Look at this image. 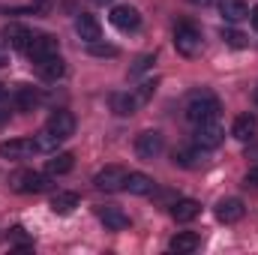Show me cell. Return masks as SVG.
<instances>
[{"mask_svg":"<svg viewBox=\"0 0 258 255\" xmlns=\"http://www.w3.org/2000/svg\"><path fill=\"white\" fill-rule=\"evenodd\" d=\"M45 129H51L57 138H69L72 132H75V117L69 114V111H54L51 117H48V123H45Z\"/></svg>","mask_w":258,"mask_h":255,"instance_id":"obj_15","label":"cell"},{"mask_svg":"<svg viewBox=\"0 0 258 255\" xmlns=\"http://www.w3.org/2000/svg\"><path fill=\"white\" fill-rule=\"evenodd\" d=\"M33 141H36V150H45V153H51V150H57V144H60L63 138H57L51 129H42V132H36V135H33Z\"/></svg>","mask_w":258,"mask_h":255,"instance_id":"obj_25","label":"cell"},{"mask_svg":"<svg viewBox=\"0 0 258 255\" xmlns=\"http://www.w3.org/2000/svg\"><path fill=\"white\" fill-rule=\"evenodd\" d=\"M96 216H99V222H102L108 231H123V228L129 225V216L120 210V207H99Z\"/></svg>","mask_w":258,"mask_h":255,"instance_id":"obj_13","label":"cell"},{"mask_svg":"<svg viewBox=\"0 0 258 255\" xmlns=\"http://www.w3.org/2000/svg\"><path fill=\"white\" fill-rule=\"evenodd\" d=\"M198 243H201V240H198V234H192V231H180L177 237H171V243H168V246H171V252H195V249H198Z\"/></svg>","mask_w":258,"mask_h":255,"instance_id":"obj_22","label":"cell"},{"mask_svg":"<svg viewBox=\"0 0 258 255\" xmlns=\"http://www.w3.org/2000/svg\"><path fill=\"white\" fill-rule=\"evenodd\" d=\"M75 207H78V195H75V192H57V195L51 198V210L60 213V216L72 213Z\"/></svg>","mask_w":258,"mask_h":255,"instance_id":"obj_23","label":"cell"},{"mask_svg":"<svg viewBox=\"0 0 258 255\" xmlns=\"http://www.w3.org/2000/svg\"><path fill=\"white\" fill-rule=\"evenodd\" d=\"M150 66H153V54H141V57L135 60V66L129 69V75H132V78H138V75H141V72H147Z\"/></svg>","mask_w":258,"mask_h":255,"instance_id":"obj_29","label":"cell"},{"mask_svg":"<svg viewBox=\"0 0 258 255\" xmlns=\"http://www.w3.org/2000/svg\"><path fill=\"white\" fill-rule=\"evenodd\" d=\"M45 3H48V0H36V6H45Z\"/></svg>","mask_w":258,"mask_h":255,"instance_id":"obj_36","label":"cell"},{"mask_svg":"<svg viewBox=\"0 0 258 255\" xmlns=\"http://www.w3.org/2000/svg\"><path fill=\"white\" fill-rule=\"evenodd\" d=\"M36 69H39V75H42L45 81H60V78L66 75V63H63V57H60V54H51V57L39 60Z\"/></svg>","mask_w":258,"mask_h":255,"instance_id":"obj_16","label":"cell"},{"mask_svg":"<svg viewBox=\"0 0 258 255\" xmlns=\"http://www.w3.org/2000/svg\"><path fill=\"white\" fill-rule=\"evenodd\" d=\"M12 102H15L18 111H33V108L42 102V93H39L36 87H30V84H21V87L15 90V96H12Z\"/></svg>","mask_w":258,"mask_h":255,"instance_id":"obj_14","label":"cell"},{"mask_svg":"<svg viewBox=\"0 0 258 255\" xmlns=\"http://www.w3.org/2000/svg\"><path fill=\"white\" fill-rule=\"evenodd\" d=\"M72 165H75V156H72V153H54V156L45 162V171H48L51 177H54V174L60 177V174H69V171H72Z\"/></svg>","mask_w":258,"mask_h":255,"instance_id":"obj_21","label":"cell"},{"mask_svg":"<svg viewBox=\"0 0 258 255\" xmlns=\"http://www.w3.org/2000/svg\"><path fill=\"white\" fill-rule=\"evenodd\" d=\"M222 138H225V129L216 123V117L195 123V147L198 150H216L222 144Z\"/></svg>","mask_w":258,"mask_h":255,"instance_id":"obj_2","label":"cell"},{"mask_svg":"<svg viewBox=\"0 0 258 255\" xmlns=\"http://www.w3.org/2000/svg\"><path fill=\"white\" fill-rule=\"evenodd\" d=\"M219 114V99L207 90H198L186 99V120L201 123V120H213Z\"/></svg>","mask_w":258,"mask_h":255,"instance_id":"obj_1","label":"cell"},{"mask_svg":"<svg viewBox=\"0 0 258 255\" xmlns=\"http://www.w3.org/2000/svg\"><path fill=\"white\" fill-rule=\"evenodd\" d=\"M3 120H9V108H6L3 99H0V123H3Z\"/></svg>","mask_w":258,"mask_h":255,"instance_id":"obj_33","label":"cell"},{"mask_svg":"<svg viewBox=\"0 0 258 255\" xmlns=\"http://www.w3.org/2000/svg\"><path fill=\"white\" fill-rule=\"evenodd\" d=\"M153 90H156V81H144V84H141L132 96H135V102H138V105H144V102L153 96Z\"/></svg>","mask_w":258,"mask_h":255,"instance_id":"obj_28","label":"cell"},{"mask_svg":"<svg viewBox=\"0 0 258 255\" xmlns=\"http://www.w3.org/2000/svg\"><path fill=\"white\" fill-rule=\"evenodd\" d=\"M174 165H180V168H195V165H198V147H177V150H174Z\"/></svg>","mask_w":258,"mask_h":255,"instance_id":"obj_26","label":"cell"},{"mask_svg":"<svg viewBox=\"0 0 258 255\" xmlns=\"http://www.w3.org/2000/svg\"><path fill=\"white\" fill-rule=\"evenodd\" d=\"M246 180H249V183H255V186H258V165H252V168H249V174H246Z\"/></svg>","mask_w":258,"mask_h":255,"instance_id":"obj_31","label":"cell"},{"mask_svg":"<svg viewBox=\"0 0 258 255\" xmlns=\"http://www.w3.org/2000/svg\"><path fill=\"white\" fill-rule=\"evenodd\" d=\"M174 48L183 57H195L201 51V30L192 27V24H177V30H174Z\"/></svg>","mask_w":258,"mask_h":255,"instance_id":"obj_3","label":"cell"},{"mask_svg":"<svg viewBox=\"0 0 258 255\" xmlns=\"http://www.w3.org/2000/svg\"><path fill=\"white\" fill-rule=\"evenodd\" d=\"M90 3H96V6H105V3H111V0H90Z\"/></svg>","mask_w":258,"mask_h":255,"instance_id":"obj_35","label":"cell"},{"mask_svg":"<svg viewBox=\"0 0 258 255\" xmlns=\"http://www.w3.org/2000/svg\"><path fill=\"white\" fill-rule=\"evenodd\" d=\"M3 96H6V90H3V84H0V99H3Z\"/></svg>","mask_w":258,"mask_h":255,"instance_id":"obj_37","label":"cell"},{"mask_svg":"<svg viewBox=\"0 0 258 255\" xmlns=\"http://www.w3.org/2000/svg\"><path fill=\"white\" fill-rule=\"evenodd\" d=\"M138 108V102H135V96H129V93H111V111L114 114H120V117H126Z\"/></svg>","mask_w":258,"mask_h":255,"instance_id":"obj_24","label":"cell"},{"mask_svg":"<svg viewBox=\"0 0 258 255\" xmlns=\"http://www.w3.org/2000/svg\"><path fill=\"white\" fill-rule=\"evenodd\" d=\"M90 54H93V57H117V45H108V42H90Z\"/></svg>","mask_w":258,"mask_h":255,"instance_id":"obj_27","label":"cell"},{"mask_svg":"<svg viewBox=\"0 0 258 255\" xmlns=\"http://www.w3.org/2000/svg\"><path fill=\"white\" fill-rule=\"evenodd\" d=\"M33 150H36V141L33 138H9V141H0V156L3 159H27Z\"/></svg>","mask_w":258,"mask_h":255,"instance_id":"obj_8","label":"cell"},{"mask_svg":"<svg viewBox=\"0 0 258 255\" xmlns=\"http://www.w3.org/2000/svg\"><path fill=\"white\" fill-rule=\"evenodd\" d=\"M198 213H201V204L192 201V198H180V201L171 207V216H174L177 222H192Z\"/></svg>","mask_w":258,"mask_h":255,"instance_id":"obj_20","label":"cell"},{"mask_svg":"<svg viewBox=\"0 0 258 255\" xmlns=\"http://www.w3.org/2000/svg\"><path fill=\"white\" fill-rule=\"evenodd\" d=\"M75 33H78L87 45L102 39V27H99V21H96L93 15H78V18H75Z\"/></svg>","mask_w":258,"mask_h":255,"instance_id":"obj_11","label":"cell"},{"mask_svg":"<svg viewBox=\"0 0 258 255\" xmlns=\"http://www.w3.org/2000/svg\"><path fill=\"white\" fill-rule=\"evenodd\" d=\"M111 24L117 27V30H123V33H129V30H138V24H141V15H138V9L135 6H114L111 9Z\"/></svg>","mask_w":258,"mask_h":255,"instance_id":"obj_9","label":"cell"},{"mask_svg":"<svg viewBox=\"0 0 258 255\" xmlns=\"http://www.w3.org/2000/svg\"><path fill=\"white\" fill-rule=\"evenodd\" d=\"M51 54H57V39L51 33H33L30 42H27V57L33 63H39V60H45Z\"/></svg>","mask_w":258,"mask_h":255,"instance_id":"obj_4","label":"cell"},{"mask_svg":"<svg viewBox=\"0 0 258 255\" xmlns=\"http://www.w3.org/2000/svg\"><path fill=\"white\" fill-rule=\"evenodd\" d=\"M249 21H252V27L258 30V6H252V9H249Z\"/></svg>","mask_w":258,"mask_h":255,"instance_id":"obj_32","label":"cell"},{"mask_svg":"<svg viewBox=\"0 0 258 255\" xmlns=\"http://www.w3.org/2000/svg\"><path fill=\"white\" fill-rule=\"evenodd\" d=\"M93 183H96V189H102V192H120L126 186V171L120 165H105L93 177Z\"/></svg>","mask_w":258,"mask_h":255,"instance_id":"obj_6","label":"cell"},{"mask_svg":"<svg viewBox=\"0 0 258 255\" xmlns=\"http://www.w3.org/2000/svg\"><path fill=\"white\" fill-rule=\"evenodd\" d=\"M45 186H48V177L39 174V171H18V174L12 177V189L24 192V195H30V192H42Z\"/></svg>","mask_w":258,"mask_h":255,"instance_id":"obj_7","label":"cell"},{"mask_svg":"<svg viewBox=\"0 0 258 255\" xmlns=\"http://www.w3.org/2000/svg\"><path fill=\"white\" fill-rule=\"evenodd\" d=\"M162 147H165V138H162V132H156V129H147V132H141V135L135 138V153H138L141 159L159 156Z\"/></svg>","mask_w":258,"mask_h":255,"instance_id":"obj_5","label":"cell"},{"mask_svg":"<svg viewBox=\"0 0 258 255\" xmlns=\"http://www.w3.org/2000/svg\"><path fill=\"white\" fill-rule=\"evenodd\" d=\"M0 66H6V51L0 48Z\"/></svg>","mask_w":258,"mask_h":255,"instance_id":"obj_34","label":"cell"},{"mask_svg":"<svg viewBox=\"0 0 258 255\" xmlns=\"http://www.w3.org/2000/svg\"><path fill=\"white\" fill-rule=\"evenodd\" d=\"M255 129H258V120L252 114H240V117L234 120V126H231V135H234L237 141H249V138H255Z\"/></svg>","mask_w":258,"mask_h":255,"instance_id":"obj_19","label":"cell"},{"mask_svg":"<svg viewBox=\"0 0 258 255\" xmlns=\"http://www.w3.org/2000/svg\"><path fill=\"white\" fill-rule=\"evenodd\" d=\"M243 213H246V207H243V201H240V198H222V201L216 204V219H219V222H225V225L240 222V219H243Z\"/></svg>","mask_w":258,"mask_h":255,"instance_id":"obj_10","label":"cell"},{"mask_svg":"<svg viewBox=\"0 0 258 255\" xmlns=\"http://www.w3.org/2000/svg\"><path fill=\"white\" fill-rule=\"evenodd\" d=\"M219 12H222L225 21H243V18H249L246 0H219Z\"/></svg>","mask_w":258,"mask_h":255,"instance_id":"obj_18","label":"cell"},{"mask_svg":"<svg viewBox=\"0 0 258 255\" xmlns=\"http://www.w3.org/2000/svg\"><path fill=\"white\" fill-rule=\"evenodd\" d=\"M222 39H225L231 48H243V45H246V36H243V33H237V30H225V33H222Z\"/></svg>","mask_w":258,"mask_h":255,"instance_id":"obj_30","label":"cell"},{"mask_svg":"<svg viewBox=\"0 0 258 255\" xmlns=\"http://www.w3.org/2000/svg\"><path fill=\"white\" fill-rule=\"evenodd\" d=\"M30 30L27 27H21V24H6L3 27V42L9 45V48H15V51H27V42H30Z\"/></svg>","mask_w":258,"mask_h":255,"instance_id":"obj_12","label":"cell"},{"mask_svg":"<svg viewBox=\"0 0 258 255\" xmlns=\"http://www.w3.org/2000/svg\"><path fill=\"white\" fill-rule=\"evenodd\" d=\"M123 189L129 195H150V192L156 189V183H153V177L150 174H141V171H129L126 174V186Z\"/></svg>","mask_w":258,"mask_h":255,"instance_id":"obj_17","label":"cell"}]
</instances>
